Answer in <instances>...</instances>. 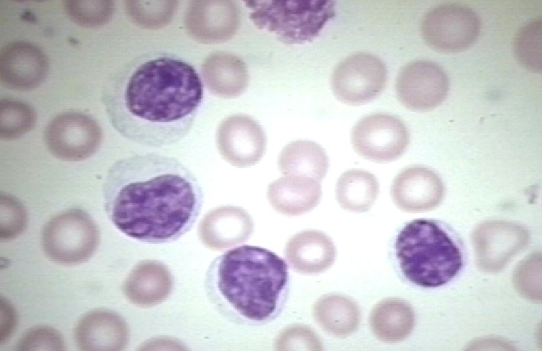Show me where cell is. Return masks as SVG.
<instances>
[{"mask_svg":"<svg viewBox=\"0 0 542 351\" xmlns=\"http://www.w3.org/2000/svg\"><path fill=\"white\" fill-rule=\"evenodd\" d=\"M387 81V70L383 60L370 53H359L344 58L335 66L331 86L338 101L359 105L376 98Z\"/></svg>","mask_w":542,"mask_h":351,"instance_id":"obj_9","label":"cell"},{"mask_svg":"<svg viewBox=\"0 0 542 351\" xmlns=\"http://www.w3.org/2000/svg\"><path fill=\"white\" fill-rule=\"evenodd\" d=\"M27 216L23 203L14 196L2 192L0 196V237L11 240L25 231Z\"/></svg>","mask_w":542,"mask_h":351,"instance_id":"obj_28","label":"cell"},{"mask_svg":"<svg viewBox=\"0 0 542 351\" xmlns=\"http://www.w3.org/2000/svg\"><path fill=\"white\" fill-rule=\"evenodd\" d=\"M515 55L526 70L539 73L542 68V21L532 19L523 25L513 42Z\"/></svg>","mask_w":542,"mask_h":351,"instance_id":"obj_25","label":"cell"},{"mask_svg":"<svg viewBox=\"0 0 542 351\" xmlns=\"http://www.w3.org/2000/svg\"><path fill=\"white\" fill-rule=\"evenodd\" d=\"M100 233L94 220L81 209L72 208L51 218L42 232V246L52 261L72 266L90 259L96 251Z\"/></svg>","mask_w":542,"mask_h":351,"instance_id":"obj_6","label":"cell"},{"mask_svg":"<svg viewBox=\"0 0 542 351\" xmlns=\"http://www.w3.org/2000/svg\"><path fill=\"white\" fill-rule=\"evenodd\" d=\"M391 195L402 211L419 213L432 210L443 200L445 185L433 170L421 165L408 166L394 178Z\"/></svg>","mask_w":542,"mask_h":351,"instance_id":"obj_14","label":"cell"},{"mask_svg":"<svg viewBox=\"0 0 542 351\" xmlns=\"http://www.w3.org/2000/svg\"><path fill=\"white\" fill-rule=\"evenodd\" d=\"M36 122V113L31 105L14 99H1L0 102V136L3 140H16L29 132Z\"/></svg>","mask_w":542,"mask_h":351,"instance_id":"obj_24","label":"cell"},{"mask_svg":"<svg viewBox=\"0 0 542 351\" xmlns=\"http://www.w3.org/2000/svg\"><path fill=\"white\" fill-rule=\"evenodd\" d=\"M285 261L266 248L242 245L217 257L205 287L218 311L243 325L267 323L279 314L288 287Z\"/></svg>","mask_w":542,"mask_h":351,"instance_id":"obj_3","label":"cell"},{"mask_svg":"<svg viewBox=\"0 0 542 351\" xmlns=\"http://www.w3.org/2000/svg\"><path fill=\"white\" fill-rule=\"evenodd\" d=\"M204 95L196 69L167 51L140 54L117 68L101 92L109 122L125 139L165 148L192 129Z\"/></svg>","mask_w":542,"mask_h":351,"instance_id":"obj_1","label":"cell"},{"mask_svg":"<svg viewBox=\"0 0 542 351\" xmlns=\"http://www.w3.org/2000/svg\"><path fill=\"white\" fill-rule=\"evenodd\" d=\"M313 315L328 334L344 338L354 333L360 324L361 311L352 298L339 294L321 296L314 303Z\"/></svg>","mask_w":542,"mask_h":351,"instance_id":"obj_21","label":"cell"},{"mask_svg":"<svg viewBox=\"0 0 542 351\" xmlns=\"http://www.w3.org/2000/svg\"><path fill=\"white\" fill-rule=\"evenodd\" d=\"M18 322L17 313L12 303L1 298V344L5 343L14 333Z\"/></svg>","mask_w":542,"mask_h":351,"instance_id":"obj_31","label":"cell"},{"mask_svg":"<svg viewBox=\"0 0 542 351\" xmlns=\"http://www.w3.org/2000/svg\"><path fill=\"white\" fill-rule=\"evenodd\" d=\"M74 338L81 350H122L128 344L129 331L125 320L105 309L84 314L74 329Z\"/></svg>","mask_w":542,"mask_h":351,"instance_id":"obj_15","label":"cell"},{"mask_svg":"<svg viewBox=\"0 0 542 351\" xmlns=\"http://www.w3.org/2000/svg\"><path fill=\"white\" fill-rule=\"evenodd\" d=\"M395 251L404 276L424 287L448 283L463 265L456 239L433 220L420 218L406 224L397 235Z\"/></svg>","mask_w":542,"mask_h":351,"instance_id":"obj_4","label":"cell"},{"mask_svg":"<svg viewBox=\"0 0 542 351\" xmlns=\"http://www.w3.org/2000/svg\"><path fill=\"white\" fill-rule=\"evenodd\" d=\"M528 230L506 220H489L476 226L472 243L478 268L487 273L500 272L529 241Z\"/></svg>","mask_w":542,"mask_h":351,"instance_id":"obj_11","label":"cell"},{"mask_svg":"<svg viewBox=\"0 0 542 351\" xmlns=\"http://www.w3.org/2000/svg\"><path fill=\"white\" fill-rule=\"evenodd\" d=\"M396 93L406 109L426 112L435 109L446 99L449 81L444 70L429 60H415L405 65L396 81Z\"/></svg>","mask_w":542,"mask_h":351,"instance_id":"obj_12","label":"cell"},{"mask_svg":"<svg viewBox=\"0 0 542 351\" xmlns=\"http://www.w3.org/2000/svg\"><path fill=\"white\" fill-rule=\"evenodd\" d=\"M354 151L376 163L395 161L406 151L409 133L403 121L386 112H376L360 118L351 132Z\"/></svg>","mask_w":542,"mask_h":351,"instance_id":"obj_10","label":"cell"},{"mask_svg":"<svg viewBox=\"0 0 542 351\" xmlns=\"http://www.w3.org/2000/svg\"><path fill=\"white\" fill-rule=\"evenodd\" d=\"M252 230V220L245 211L222 207L205 216L199 226V235L208 248L221 250L245 241Z\"/></svg>","mask_w":542,"mask_h":351,"instance_id":"obj_18","label":"cell"},{"mask_svg":"<svg viewBox=\"0 0 542 351\" xmlns=\"http://www.w3.org/2000/svg\"><path fill=\"white\" fill-rule=\"evenodd\" d=\"M278 165L286 175L302 176L320 181L327 172L328 158L318 144L310 140H296L282 150Z\"/></svg>","mask_w":542,"mask_h":351,"instance_id":"obj_22","label":"cell"},{"mask_svg":"<svg viewBox=\"0 0 542 351\" xmlns=\"http://www.w3.org/2000/svg\"><path fill=\"white\" fill-rule=\"evenodd\" d=\"M277 350H321L322 344L309 326L294 324L284 328L275 341Z\"/></svg>","mask_w":542,"mask_h":351,"instance_id":"obj_29","label":"cell"},{"mask_svg":"<svg viewBox=\"0 0 542 351\" xmlns=\"http://www.w3.org/2000/svg\"><path fill=\"white\" fill-rule=\"evenodd\" d=\"M322 187L314 179L286 175L269 187L268 198L272 207L287 216H298L307 213L320 202Z\"/></svg>","mask_w":542,"mask_h":351,"instance_id":"obj_19","label":"cell"},{"mask_svg":"<svg viewBox=\"0 0 542 351\" xmlns=\"http://www.w3.org/2000/svg\"><path fill=\"white\" fill-rule=\"evenodd\" d=\"M182 346L180 342L177 341L176 340L170 339H164V338H157L155 339L149 340V341L146 342L143 346L144 348L140 349L142 350H155L157 347L159 346Z\"/></svg>","mask_w":542,"mask_h":351,"instance_id":"obj_32","label":"cell"},{"mask_svg":"<svg viewBox=\"0 0 542 351\" xmlns=\"http://www.w3.org/2000/svg\"><path fill=\"white\" fill-rule=\"evenodd\" d=\"M17 350H64V339L55 328L45 325L29 329L16 344Z\"/></svg>","mask_w":542,"mask_h":351,"instance_id":"obj_30","label":"cell"},{"mask_svg":"<svg viewBox=\"0 0 542 351\" xmlns=\"http://www.w3.org/2000/svg\"><path fill=\"white\" fill-rule=\"evenodd\" d=\"M379 193V183L372 173L352 169L342 173L335 186L336 198L345 210L365 212L376 201Z\"/></svg>","mask_w":542,"mask_h":351,"instance_id":"obj_23","label":"cell"},{"mask_svg":"<svg viewBox=\"0 0 542 351\" xmlns=\"http://www.w3.org/2000/svg\"><path fill=\"white\" fill-rule=\"evenodd\" d=\"M64 9L69 18L83 27L94 28L109 21L115 10L112 1H66Z\"/></svg>","mask_w":542,"mask_h":351,"instance_id":"obj_26","label":"cell"},{"mask_svg":"<svg viewBox=\"0 0 542 351\" xmlns=\"http://www.w3.org/2000/svg\"><path fill=\"white\" fill-rule=\"evenodd\" d=\"M105 210L114 225L138 241L162 244L187 233L196 220L203 192L176 158L149 153L115 161L103 185Z\"/></svg>","mask_w":542,"mask_h":351,"instance_id":"obj_2","label":"cell"},{"mask_svg":"<svg viewBox=\"0 0 542 351\" xmlns=\"http://www.w3.org/2000/svg\"><path fill=\"white\" fill-rule=\"evenodd\" d=\"M249 18L259 29L283 43L301 44L315 38L335 14L331 1H248Z\"/></svg>","mask_w":542,"mask_h":351,"instance_id":"obj_5","label":"cell"},{"mask_svg":"<svg viewBox=\"0 0 542 351\" xmlns=\"http://www.w3.org/2000/svg\"><path fill=\"white\" fill-rule=\"evenodd\" d=\"M102 129L90 114L80 110H66L55 116L44 131L49 152L56 159L77 162L92 157L99 148Z\"/></svg>","mask_w":542,"mask_h":351,"instance_id":"obj_7","label":"cell"},{"mask_svg":"<svg viewBox=\"0 0 542 351\" xmlns=\"http://www.w3.org/2000/svg\"><path fill=\"white\" fill-rule=\"evenodd\" d=\"M49 62L37 45L26 41L4 44L0 52V79L4 87L19 91L38 87L46 79Z\"/></svg>","mask_w":542,"mask_h":351,"instance_id":"obj_13","label":"cell"},{"mask_svg":"<svg viewBox=\"0 0 542 351\" xmlns=\"http://www.w3.org/2000/svg\"><path fill=\"white\" fill-rule=\"evenodd\" d=\"M371 331L379 341L396 343L404 340L411 333L415 315L406 301L389 298L382 300L372 308L369 317Z\"/></svg>","mask_w":542,"mask_h":351,"instance_id":"obj_20","label":"cell"},{"mask_svg":"<svg viewBox=\"0 0 542 351\" xmlns=\"http://www.w3.org/2000/svg\"><path fill=\"white\" fill-rule=\"evenodd\" d=\"M173 277L168 268L157 260L138 263L125 278L122 290L126 298L140 307H152L171 294Z\"/></svg>","mask_w":542,"mask_h":351,"instance_id":"obj_16","label":"cell"},{"mask_svg":"<svg viewBox=\"0 0 542 351\" xmlns=\"http://www.w3.org/2000/svg\"><path fill=\"white\" fill-rule=\"evenodd\" d=\"M481 23L469 7L447 3L430 10L421 24V34L432 49L443 53H454L469 47L477 40Z\"/></svg>","mask_w":542,"mask_h":351,"instance_id":"obj_8","label":"cell"},{"mask_svg":"<svg viewBox=\"0 0 542 351\" xmlns=\"http://www.w3.org/2000/svg\"><path fill=\"white\" fill-rule=\"evenodd\" d=\"M513 282L516 290L524 298L532 302L541 300V253H532L517 265Z\"/></svg>","mask_w":542,"mask_h":351,"instance_id":"obj_27","label":"cell"},{"mask_svg":"<svg viewBox=\"0 0 542 351\" xmlns=\"http://www.w3.org/2000/svg\"><path fill=\"white\" fill-rule=\"evenodd\" d=\"M285 255L290 265L304 274H320L328 269L336 257L333 242L324 233L305 230L287 242Z\"/></svg>","mask_w":542,"mask_h":351,"instance_id":"obj_17","label":"cell"}]
</instances>
